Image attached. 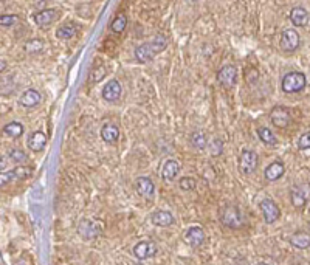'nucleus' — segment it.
Listing matches in <instances>:
<instances>
[{
	"label": "nucleus",
	"instance_id": "obj_20",
	"mask_svg": "<svg viewBox=\"0 0 310 265\" xmlns=\"http://www.w3.org/2000/svg\"><path fill=\"white\" fill-rule=\"evenodd\" d=\"M290 20H292V24L295 27H304V25H307V22H309V13L304 8L296 6V8L292 9Z\"/></svg>",
	"mask_w": 310,
	"mask_h": 265
},
{
	"label": "nucleus",
	"instance_id": "obj_38",
	"mask_svg": "<svg viewBox=\"0 0 310 265\" xmlns=\"http://www.w3.org/2000/svg\"><path fill=\"white\" fill-rule=\"evenodd\" d=\"M45 3H47V0H34V6L39 9H45Z\"/></svg>",
	"mask_w": 310,
	"mask_h": 265
},
{
	"label": "nucleus",
	"instance_id": "obj_35",
	"mask_svg": "<svg viewBox=\"0 0 310 265\" xmlns=\"http://www.w3.org/2000/svg\"><path fill=\"white\" fill-rule=\"evenodd\" d=\"M298 146L300 149H310V132H306L300 136V141H298Z\"/></svg>",
	"mask_w": 310,
	"mask_h": 265
},
{
	"label": "nucleus",
	"instance_id": "obj_25",
	"mask_svg": "<svg viewBox=\"0 0 310 265\" xmlns=\"http://www.w3.org/2000/svg\"><path fill=\"white\" fill-rule=\"evenodd\" d=\"M258 136L261 138V141L264 144H267V146H274L278 143L276 136H274V133L268 128H259L258 129Z\"/></svg>",
	"mask_w": 310,
	"mask_h": 265
},
{
	"label": "nucleus",
	"instance_id": "obj_15",
	"mask_svg": "<svg viewBox=\"0 0 310 265\" xmlns=\"http://www.w3.org/2000/svg\"><path fill=\"white\" fill-rule=\"evenodd\" d=\"M57 11L56 9H41L39 13L34 14V22L39 25V27H47L50 24L57 19Z\"/></svg>",
	"mask_w": 310,
	"mask_h": 265
},
{
	"label": "nucleus",
	"instance_id": "obj_26",
	"mask_svg": "<svg viewBox=\"0 0 310 265\" xmlns=\"http://www.w3.org/2000/svg\"><path fill=\"white\" fill-rule=\"evenodd\" d=\"M76 34V27L73 24H65L56 30V38L59 39H72Z\"/></svg>",
	"mask_w": 310,
	"mask_h": 265
},
{
	"label": "nucleus",
	"instance_id": "obj_28",
	"mask_svg": "<svg viewBox=\"0 0 310 265\" xmlns=\"http://www.w3.org/2000/svg\"><path fill=\"white\" fill-rule=\"evenodd\" d=\"M11 172V178L13 180H27L31 177V169L27 168V166H19V168H14L13 171H9Z\"/></svg>",
	"mask_w": 310,
	"mask_h": 265
},
{
	"label": "nucleus",
	"instance_id": "obj_24",
	"mask_svg": "<svg viewBox=\"0 0 310 265\" xmlns=\"http://www.w3.org/2000/svg\"><path fill=\"white\" fill-rule=\"evenodd\" d=\"M24 126H22L20 123H17V121H13V123H9V124H6L5 128H3V133L6 135V136H9V138H19V136H22L24 135Z\"/></svg>",
	"mask_w": 310,
	"mask_h": 265
},
{
	"label": "nucleus",
	"instance_id": "obj_11",
	"mask_svg": "<svg viewBox=\"0 0 310 265\" xmlns=\"http://www.w3.org/2000/svg\"><path fill=\"white\" fill-rule=\"evenodd\" d=\"M135 189L144 199H152L154 194H155V186H154L152 180L149 177H138V178H136Z\"/></svg>",
	"mask_w": 310,
	"mask_h": 265
},
{
	"label": "nucleus",
	"instance_id": "obj_23",
	"mask_svg": "<svg viewBox=\"0 0 310 265\" xmlns=\"http://www.w3.org/2000/svg\"><path fill=\"white\" fill-rule=\"evenodd\" d=\"M78 231L84 239H91V237H95L98 234V228H96L95 223H91L89 221H83L81 223H79Z\"/></svg>",
	"mask_w": 310,
	"mask_h": 265
},
{
	"label": "nucleus",
	"instance_id": "obj_18",
	"mask_svg": "<svg viewBox=\"0 0 310 265\" xmlns=\"http://www.w3.org/2000/svg\"><path fill=\"white\" fill-rule=\"evenodd\" d=\"M151 221L157 226H169V225L174 223V216H172L169 211L160 210V211H157V213L152 214Z\"/></svg>",
	"mask_w": 310,
	"mask_h": 265
},
{
	"label": "nucleus",
	"instance_id": "obj_5",
	"mask_svg": "<svg viewBox=\"0 0 310 265\" xmlns=\"http://www.w3.org/2000/svg\"><path fill=\"white\" fill-rule=\"evenodd\" d=\"M261 211H262V216H264V219H266V222L267 223H274L279 219V216H281V210H279V206L274 203L271 199H264L262 202H261Z\"/></svg>",
	"mask_w": 310,
	"mask_h": 265
},
{
	"label": "nucleus",
	"instance_id": "obj_33",
	"mask_svg": "<svg viewBox=\"0 0 310 265\" xmlns=\"http://www.w3.org/2000/svg\"><path fill=\"white\" fill-rule=\"evenodd\" d=\"M106 75V67L104 65H99L96 68H93V72L90 75V83H99V81L104 78Z\"/></svg>",
	"mask_w": 310,
	"mask_h": 265
},
{
	"label": "nucleus",
	"instance_id": "obj_14",
	"mask_svg": "<svg viewBox=\"0 0 310 265\" xmlns=\"http://www.w3.org/2000/svg\"><path fill=\"white\" fill-rule=\"evenodd\" d=\"M178 172H180V165L177 163L176 160H166L163 166H162V178L165 181H172V180H176L177 176H178Z\"/></svg>",
	"mask_w": 310,
	"mask_h": 265
},
{
	"label": "nucleus",
	"instance_id": "obj_36",
	"mask_svg": "<svg viewBox=\"0 0 310 265\" xmlns=\"http://www.w3.org/2000/svg\"><path fill=\"white\" fill-rule=\"evenodd\" d=\"M17 22V16H2L0 17V24H2V27H11L14 25Z\"/></svg>",
	"mask_w": 310,
	"mask_h": 265
},
{
	"label": "nucleus",
	"instance_id": "obj_29",
	"mask_svg": "<svg viewBox=\"0 0 310 265\" xmlns=\"http://www.w3.org/2000/svg\"><path fill=\"white\" fill-rule=\"evenodd\" d=\"M126 25H128V17H126L124 14H120L117 19H115V20L112 22L110 30H112L113 33H121V31H124Z\"/></svg>",
	"mask_w": 310,
	"mask_h": 265
},
{
	"label": "nucleus",
	"instance_id": "obj_13",
	"mask_svg": "<svg viewBox=\"0 0 310 265\" xmlns=\"http://www.w3.org/2000/svg\"><path fill=\"white\" fill-rule=\"evenodd\" d=\"M121 96V84L118 83L117 79H112L106 84V87L102 88V98L109 102L117 101Z\"/></svg>",
	"mask_w": 310,
	"mask_h": 265
},
{
	"label": "nucleus",
	"instance_id": "obj_8",
	"mask_svg": "<svg viewBox=\"0 0 310 265\" xmlns=\"http://www.w3.org/2000/svg\"><path fill=\"white\" fill-rule=\"evenodd\" d=\"M300 47V34L295 30H285L281 34V48L284 51H295Z\"/></svg>",
	"mask_w": 310,
	"mask_h": 265
},
{
	"label": "nucleus",
	"instance_id": "obj_21",
	"mask_svg": "<svg viewBox=\"0 0 310 265\" xmlns=\"http://www.w3.org/2000/svg\"><path fill=\"white\" fill-rule=\"evenodd\" d=\"M101 138L106 143H115L120 138V129L115 124H104L101 129Z\"/></svg>",
	"mask_w": 310,
	"mask_h": 265
},
{
	"label": "nucleus",
	"instance_id": "obj_2",
	"mask_svg": "<svg viewBox=\"0 0 310 265\" xmlns=\"http://www.w3.org/2000/svg\"><path fill=\"white\" fill-rule=\"evenodd\" d=\"M221 222L233 229H239L245 225V216L237 206H226L221 213Z\"/></svg>",
	"mask_w": 310,
	"mask_h": 265
},
{
	"label": "nucleus",
	"instance_id": "obj_4",
	"mask_svg": "<svg viewBox=\"0 0 310 265\" xmlns=\"http://www.w3.org/2000/svg\"><path fill=\"white\" fill-rule=\"evenodd\" d=\"M258 168V154L253 152V151H242L240 154V158H239V171L240 174L244 176H251L253 172L256 171Z\"/></svg>",
	"mask_w": 310,
	"mask_h": 265
},
{
	"label": "nucleus",
	"instance_id": "obj_17",
	"mask_svg": "<svg viewBox=\"0 0 310 265\" xmlns=\"http://www.w3.org/2000/svg\"><path fill=\"white\" fill-rule=\"evenodd\" d=\"M45 144H47V135H45L44 132L36 131V132H33V133L30 135L28 147L31 149V151L39 152V151H42V149L45 147Z\"/></svg>",
	"mask_w": 310,
	"mask_h": 265
},
{
	"label": "nucleus",
	"instance_id": "obj_3",
	"mask_svg": "<svg viewBox=\"0 0 310 265\" xmlns=\"http://www.w3.org/2000/svg\"><path fill=\"white\" fill-rule=\"evenodd\" d=\"M306 76L304 73H300V72H292V73H287L284 78H282V90L285 93H300V91L304 90L306 87Z\"/></svg>",
	"mask_w": 310,
	"mask_h": 265
},
{
	"label": "nucleus",
	"instance_id": "obj_9",
	"mask_svg": "<svg viewBox=\"0 0 310 265\" xmlns=\"http://www.w3.org/2000/svg\"><path fill=\"white\" fill-rule=\"evenodd\" d=\"M270 120L274 126H276V128L284 129L290 124V120H292L290 110L287 107H274L270 113Z\"/></svg>",
	"mask_w": 310,
	"mask_h": 265
},
{
	"label": "nucleus",
	"instance_id": "obj_10",
	"mask_svg": "<svg viewBox=\"0 0 310 265\" xmlns=\"http://www.w3.org/2000/svg\"><path fill=\"white\" fill-rule=\"evenodd\" d=\"M133 255L138 258V259H149V258H154L157 255V245L154 242H149V240H143V242H138V244L135 245L133 248Z\"/></svg>",
	"mask_w": 310,
	"mask_h": 265
},
{
	"label": "nucleus",
	"instance_id": "obj_22",
	"mask_svg": "<svg viewBox=\"0 0 310 265\" xmlns=\"http://www.w3.org/2000/svg\"><path fill=\"white\" fill-rule=\"evenodd\" d=\"M290 244H292V247H295L298 250H306V248L310 247V234L304 233V231L295 233L290 237Z\"/></svg>",
	"mask_w": 310,
	"mask_h": 265
},
{
	"label": "nucleus",
	"instance_id": "obj_1",
	"mask_svg": "<svg viewBox=\"0 0 310 265\" xmlns=\"http://www.w3.org/2000/svg\"><path fill=\"white\" fill-rule=\"evenodd\" d=\"M168 45V39L163 36V34H158L155 36L151 42H146L143 45H140L138 48L135 50V57L140 62H149L152 57L158 53H162Z\"/></svg>",
	"mask_w": 310,
	"mask_h": 265
},
{
	"label": "nucleus",
	"instance_id": "obj_7",
	"mask_svg": "<svg viewBox=\"0 0 310 265\" xmlns=\"http://www.w3.org/2000/svg\"><path fill=\"white\" fill-rule=\"evenodd\" d=\"M217 81L226 88L233 87L237 81V70L234 65H225L217 72Z\"/></svg>",
	"mask_w": 310,
	"mask_h": 265
},
{
	"label": "nucleus",
	"instance_id": "obj_30",
	"mask_svg": "<svg viewBox=\"0 0 310 265\" xmlns=\"http://www.w3.org/2000/svg\"><path fill=\"white\" fill-rule=\"evenodd\" d=\"M8 157H9L11 161H16V163H22V161H27L28 160V155L24 151H22V149H19V147L11 149Z\"/></svg>",
	"mask_w": 310,
	"mask_h": 265
},
{
	"label": "nucleus",
	"instance_id": "obj_27",
	"mask_svg": "<svg viewBox=\"0 0 310 265\" xmlns=\"http://www.w3.org/2000/svg\"><path fill=\"white\" fill-rule=\"evenodd\" d=\"M191 144L196 149H200V151L208 146V138H206L205 132H194L191 135Z\"/></svg>",
	"mask_w": 310,
	"mask_h": 265
},
{
	"label": "nucleus",
	"instance_id": "obj_37",
	"mask_svg": "<svg viewBox=\"0 0 310 265\" xmlns=\"http://www.w3.org/2000/svg\"><path fill=\"white\" fill-rule=\"evenodd\" d=\"M13 178H11V172L8 171V172H2V176H0V185L2 186H5L8 181H11Z\"/></svg>",
	"mask_w": 310,
	"mask_h": 265
},
{
	"label": "nucleus",
	"instance_id": "obj_16",
	"mask_svg": "<svg viewBox=\"0 0 310 265\" xmlns=\"http://www.w3.org/2000/svg\"><path fill=\"white\" fill-rule=\"evenodd\" d=\"M284 171H285V168L282 165V161H273V163L268 165L266 168V171H264V176H266V178L268 181H276L278 178L282 177Z\"/></svg>",
	"mask_w": 310,
	"mask_h": 265
},
{
	"label": "nucleus",
	"instance_id": "obj_6",
	"mask_svg": "<svg viewBox=\"0 0 310 265\" xmlns=\"http://www.w3.org/2000/svg\"><path fill=\"white\" fill-rule=\"evenodd\" d=\"M290 199L295 208H304L307 200L310 199V186L307 185H298L292 189Z\"/></svg>",
	"mask_w": 310,
	"mask_h": 265
},
{
	"label": "nucleus",
	"instance_id": "obj_32",
	"mask_svg": "<svg viewBox=\"0 0 310 265\" xmlns=\"http://www.w3.org/2000/svg\"><path fill=\"white\" fill-rule=\"evenodd\" d=\"M42 48H44V42L39 39H31L25 44V50L28 53H36V51H41Z\"/></svg>",
	"mask_w": 310,
	"mask_h": 265
},
{
	"label": "nucleus",
	"instance_id": "obj_39",
	"mask_svg": "<svg viewBox=\"0 0 310 265\" xmlns=\"http://www.w3.org/2000/svg\"><path fill=\"white\" fill-rule=\"evenodd\" d=\"M5 161H6V158L2 157V163H0V165H2V169H5Z\"/></svg>",
	"mask_w": 310,
	"mask_h": 265
},
{
	"label": "nucleus",
	"instance_id": "obj_34",
	"mask_svg": "<svg viewBox=\"0 0 310 265\" xmlns=\"http://www.w3.org/2000/svg\"><path fill=\"white\" fill-rule=\"evenodd\" d=\"M196 188V180L192 177H181L180 178V189L183 191H191Z\"/></svg>",
	"mask_w": 310,
	"mask_h": 265
},
{
	"label": "nucleus",
	"instance_id": "obj_19",
	"mask_svg": "<svg viewBox=\"0 0 310 265\" xmlns=\"http://www.w3.org/2000/svg\"><path fill=\"white\" fill-rule=\"evenodd\" d=\"M41 102V93L34 88H28L24 95L20 96V104L24 107H34Z\"/></svg>",
	"mask_w": 310,
	"mask_h": 265
},
{
	"label": "nucleus",
	"instance_id": "obj_12",
	"mask_svg": "<svg viewBox=\"0 0 310 265\" xmlns=\"http://www.w3.org/2000/svg\"><path fill=\"white\" fill-rule=\"evenodd\" d=\"M205 240V231L200 226H191L185 233V242L191 247H200Z\"/></svg>",
	"mask_w": 310,
	"mask_h": 265
},
{
	"label": "nucleus",
	"instance_id": "obj_31",
	"mask_svg": "<svg viewBox=\"0 0 310 265\" xmlns=\"http://www.w3.org/2000/svg\"><path fill=\"white\" fill-rule=\"evenodd\" d=\"M208 147H210V154L213 157H217V155H221L222 151H223V143H222L221 138H214Z\"/></svg>",
	"mask_w": 310,
	"mask_h": 265
}]
</instances>
